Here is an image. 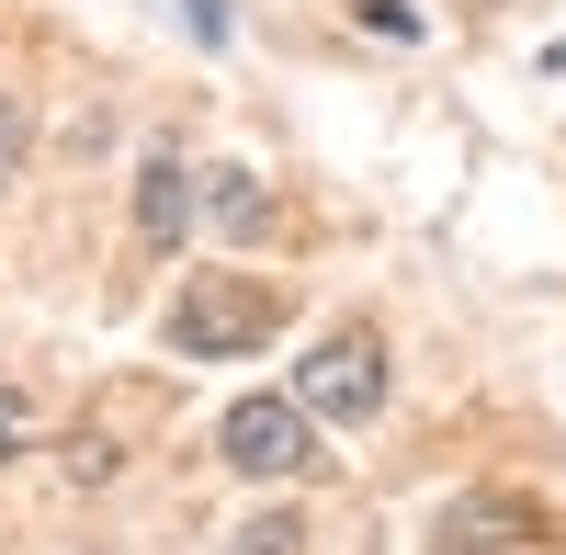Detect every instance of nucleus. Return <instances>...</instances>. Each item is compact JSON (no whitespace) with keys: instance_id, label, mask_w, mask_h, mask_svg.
<instances>
[{"instance_id":"1","label":"nucleus","mask_w":566,"mask_h":555,"mask_svg":"<svg viewBox=\"0 0 566 555\" xmlns=\"http://www.w3.org/2000/svg\"><path fill=\"white\" fill-rule=\"evenodd\" d=\"M283 329V295L261 284H227V272H193V284L170 295V352H193V363H239Z\"/></svg>"},{"instance_id":"2","label":"nucleus","mask_w":566,"mask_h":555,"mask_svg":"<svg viewBox=\"0 0 566 555\" xmlns=\"http://www.w3.org/2000/svg\"><path fill=\"white\" fill-rule=\"evenodd\" d=\"M216 453H227V465H239V477H306V465H328V453H317V420H306V408L295 397H239V408H227V420H216Z\"/></svg>"},{"instance_id":"3","label":"nucleus","mask_w":566,"mask_h":555,"mask_svg":"<svg viewBox=\"0 0 566 555\" xmlns=\"http://www.w3.org/2000/svg\"><path fill=\"white\" fill-rule=\"evenodd\" d=\"M295 408L306 420H374V408H386V341L374 329H328L295 363Z\"/></svg>"},{"instance_id":"4","label":"nucleus","mask_w":566,"mask_h":555,"mask_svg":"<svg viewBox=\"0 0 566 555\" xmlns=\"http://www.w3.org/2000/svg\"><path fill=\"white\" fill-rule=\"evenodd\" d=\"M431 544L442 555H522V544H555V522L533 511L522 488H464L431 511Z\"/></svg>"},{"instance_id":"5","label":"nucleus","mask_w":566,"mask_h":555,"mask_svg":"<svg viewBox=\"0 0 566 555\" xmlns=\"http://www.w3.org/2000/svg\"><path fill=\"white\" fill-rule=\"evenodd\" d=\"M136 227H148V250H181V239H193V170H181V159H148V170H136Z\"/></svg>"},{"instance_id":"6","label":"nucleus","mask_w":566,"mask_h":555,"mask_svg":"<svg viewBox=\"0 0 566 555\" xmlns=\"http://www.w3.org/2000/svg\"><path fill=\"white\" fill-rule=\"evenodd\" d=\"M205 216L227 227V239H261V227H272V193H261L250 170H205Z\"/></svg>"},{"instance_id":"7","label":"nucleus","mask_w":566,"mask_h":555,"mask_svg":"<svg viewBox=\"0 0 566 555\" xmlns=\"http://www.w3.org/2000/svg\"><path fill=\"white\" fill-rule=\"evenodd\" d=\"M239 555H306V522H295V511H261V522L239 533Z\"/></svg>"},{"instance_id":"8","label":"nucleus","mask_w":566,"mask_h":555,"mask_svg":"<svg viewBox=\"0 0 566 555\" xmlns=\"http://www.w3.org/2000/svg\"><path fill=\"white\" fill-rule=\"evenodd\" d=\"M23 442H34V397H23V386H0V465H12Z\"/></svg>"},{"instance_id":"9","label":"nucleus","mask_w":566,"mask_h":555,"mask_svg":"<svg viewBox=\"0 0 566 555\" xmlns=\"http://www.w3.org/2000/svg\"><path fill=\"white\" fill-rule=\"evenodd\" d=\"M12 159H23V103L0 91V181H12Z\"/></svg>"},{"instance_id":"10","label":"nucleus","mask_w":566,"mask_h":555,"mask_svg":"<svg viewBox=\"0 0 566 555\" xmlns=\"http://www.w3.org/2000/svg\"><path fill=\"white\" fill-rule=\"evenodd\" d=\"M181 12H193V34H227V12H216V0H181Z\"/></svg>"}]
</instances>
